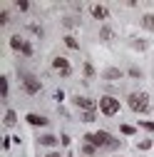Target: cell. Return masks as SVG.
<instances>
[{
    "label": "cell",
    "instance_id": "obj_1",
    "mask_svg": "<svg viewBox=\"0 0 154 157\" xmlns=\"http://www.w3.org/2000/svg\"><path fill=\"white\" fill-rule=\"evenodd\" d=\"M85 142L94 145V147H107V150H119V140H114V137L105 130L100 132H87L85 135Z\"/></svg>",
    "mask_w": 154,
    "mask_h": 157
},
{
    "label": "cell",
    "instance_id": "obj_2",
    "mask_svg": "<svg viewBox=\"0 0 154 157\" xmlns=\"http://www.w3.org/2000/svg\"><path fill=\"white\" fill-rule=\"evenodd\" d=\"M127 105H129L134 112L142 115V112L149 110V97H147L144 92H129V95H127Z\"/></svg>",
    "mask_w": 154,
    "mask_h": 157
},
{
    "label": "cell",
    "instance_id": "obj_3",
    "mask_svg": "<svg viewBox=\"0 0 154 157\" xmlns=\"http://www.w3.org/2000/svg\"><path fill=\"white\" fill-rule=\"evenodd\" d=\"M20 82H23V90L28 95H37V92L42 90V82L37 80L32 72H20Z\"/></svg>",
    "mask_w": 154,
    "mask_h": 157
},
{
    "label": "cell",
    "instance_id": "obj_4",
    "mask_svg": "<svg viewBox=\"0 0 154 157\" xmlns=\"http://www.w3.org/2000/svg\"><path fill=\"white\" fill-rule=\"evenodd\" d=\"M100 112L105 117H114V115L119 112V100H114L112 95H105L102 100H100Z\"/></svg>",
    "mask_w": 154,
    "mask_h": 157
},
{
    "label": "cell",
    "instance_id": "obj_5",
    "mask_svg": "<svg viewBox=\"0 0 154 157\" xmlns=\"http://www.w3.org/2000/svg\"><path fill=\"white\" fill-rule=\"evenodd\" d=\"M52 67L60 72L62 77H70V75H72V67H70V63L65 60V57H55V60H52Z\"/></svg>",
    "mask_w": 154,
    "mask_h": 157
},
{
    "label": "cell",
    "instance_id": "obj_6",
    "mask_svg": "<svg viewBox=\"0 0 154 157\" xmlns=\"http://www.w3.org/2000/svg\"><path fill=\"white\" fill-rule=\"evenodd\" d=\"M75 105L82 107L85 112H92V110H94V100H92V97H87V95H77V97H75Z\"/></svg>",
    "mask_w": 154,
    "mask_h": 157
},
{
    "label": "cell",
    "instance_id": "obj_7",
    "mask_svg": "<svg viewBox=\"0 0 154 157\" xmlns=\"http://www.w3.org/2000/svg\"><path fill=\"white\" fill-rule=\"evenodd\" d=\"M25 120H28L30 125H35V127H45V125H47V117H42V115H35V112L25 115Z\"/></svg>",
    "mask_w": 154,
    "mask_h": 157
},
{
    "label": "cell",
    "instance_id": "obj_8",
    "mask_svg": "<svg viewBox=\"0 0 154 157\" xmlns=\"http://www.w3.org/2000/svg\"><path fill=\"white\" fill-rule=\"evenodd\" d=\"M92 17L94 20H107L109 17V10L105 5H92Z\"/></svg>",
    "mask_w": 154,
    "mask_h": 157
},
{
    "label": "cell",
    "instance_id": "obj_9",
    "mask_svg": "<svg viewBox=\"0 0 154 157\" xmlns=\"http://www.w3.org/2000/svg\"><path fill=\"white\" fill-rule=\"evenodd\" d=\"M122 75H124V72H122L119 67H107V70L102 72V77H105V80H119Z\"/></svg>",
    "mask_w": 154,
    "mask_h": 157
},
{
    "label": "cell",
    "instance_id": "obj_10",
    "mask_svg": "<svg viewBox=\"0 0 154 157\" xmlns=\"http://www.w3.org/2000/svg\"><path fill=\"white\" fill-rule=\"evenodd\" d=\"M3 122H5V127H15V125H17V115H15V110H5Z\"/></svg>",
    "mask_w": 154,
    "mask_h": 157
},
{
    "label": "cell",
    "instance_id": "obj_11",
    "mask_svg": "<svg viewBox=\"0 0 154 157\" xmlns=\"http://www.w3.org/2000/svg\"><path fill=\"white\" fill-rule=\"evenodd\" d=\"M142 28L144 30H154V13H144L142 15Z\"/></svg>",
    "mask_w": 154,
    "mask_h": 157
},
{
    "label": "cell",
    "instance_id": "obj_12",
    "mask_svg": "<svg viewBox=\"0 0 154 157\" xmlns=\"http://www.w3.org/2000/svg\"><path fill=\"white\" fill-rule=\"evenodd\" d=\"M57 142H60V137H55V135H42L40 137V145H45V147H55Z\"/></svg>",
    "mask_w": 154,
    "mask_h": 157
},
{
    "label": "cell",
    "instance_id": "obj_13",
    "mask_svg": "<svg viewBox=\"0 0 154 157\" xmlns=\"http://www.w3.org/2000/svg\"><path fill=\"white\" fill-rule=\"evenodd\" d=\"M100 40H105V43H109V40H114V30L112 28H100Z\"/></svg>",
    "mask_w": 154,
    "mask_h": 157
},
{
    "label": "cell",
    "instance_id": "obj_14",
    "mask_svg": "<svg viewBox=\"0 0 154 157\" xmlns=\"http://www.w3.org/2000/svg\"><path fill=\"white\" fill-rule=\"evenodd\" d=\"M10 48H13V50H20V52H23V48H25V40H23L20 35H13V37H10Z\"/></svg>",
    "mask_w": 154,
    "mask_h": 157
},
{
    "label": "cell",
    "instance_id": "obj_15",
    "mask_svg": "<svg viewBox=\"0 0 154 157\" xmlns=\"http://www.w3.org/2000/svg\"><path fill=\"white\" fill-rule=\"evenodd\" d=\"M8 90H10V82H8V77L3 75V82H0V97H8Z\"/></svg>",
    "mask_w": 154,
    "mask_h": 157
},
{
    "label": "cell",
    "instance_id": "obj_16",
    "mask_svg": "<svg viewBox=\"0 0 154 157\" xmlns=\"http://www.w3.org/2000/svg\"><path fill=\"white\" fill-rule=\"evenodd\" d=\"M65 45H67V48H72V50H77V48H80V43H77L72 35H65Z\"/></svg>",
    "mask_w": 154,
    "mask_h": 157
},
{
    "label": "cell",
    "instance_id": "obj_17",
    "mask_svg": "<svg viewBox=\"0 0 154 157\" xmlns=\"http://www.w3.org/2000/svg\"><path fill=\"white\" fill-rule=\"evenodd\" d=\"M82 152L92 157V155H97V147H94V145H90V142H85V145H82Z\"/></svg>",
    "mask_w": 154,
    "mask_h": 157
},
{
    "label": "cell",
    "instance_id": "obj_18",
    "mask_svg": "<svg viewBox=\"0 0 154 157\" xmlns=\"http://www.w3.org/2000/svg\"><path fill=\"white\" fill-rule=\"evenodd\" d=\"M94 120H97V112H82V122H94Z\"/></svg>",
    "mask_w": 154,
    "mask_h": 157
},
{
    "label": "cell",
    "instance_id": "obj_19",
    "mask_svg": "<svg viewBox=\"0 0 154 157\" xmlns=\"http://www.w3.org/2000/svg\"><path fill=\"white\" fill-rule=\"evenodd\" d=\"M119 132H122V135H134V132H137V127H132V125H119Z\"/></svg>",
    "mask_w": 154,
    "mask_h": 157
},
{
    "label": "cell",
    "instance_id": "obj_20",
    "mask_svg": "<svg viewBox=\"0 0 154 157\" xmlns=\"http://www.w3.org/2000/svg\"><path fill=\"white\" fill-rule=\"evenodd\" d=\"M139 150H149V147H154V142L149 140V137H144V140H139V145H137Z\"/></svg>",
    "mask_w": 154,
    "mask_h": 157
},
{
    "label": "cell",
    "instance_id": "obj_21",
    "mask_svg": "<svg viewBox=\"0 0 154 157\" xmlns=\"http://www.w3.org/2000/svg\"><path fill=\"white\" fill-rule=\"evenodd\" d=\"M82 72H85V77H94V67H92L90 63H85V67H82Z\"/></svg>",
    "mask_w": 154,
    "mask_h": 157
},
{
    "label": "cell",
    "instance_id": "obj_22",
    "mask_svg": "<svg viewBox=\"0 0 154 157\" xmlns=\"http://www.w3.org/2000/svg\"><path fill=\"white\" fill-rule=\"evenodd\" d=\"M139 127H142V130H147V132H154V122H149V120H142V122H139Z\"/></svg>",
    "mask_w": 154,
    "mask_h": 157
},
{
    "label": "cell",
    "instance_id": "obj_23",
    "mask_svg": "<svg viewBox=\"0 0 154 157\" xmlns=\"http://www.w3.org/2000/svg\"><path fill=\"white\" fill-rule=\"evenodd\" d=\"M132 48L134 50H147V43L144 40H132Z\"/></svg>",
    "mask_w": 154,
    "mask_h": 157
},
{
    "label": "cell",
    "instance_id": "obj_24",
    "mask_svg": "<svg viewBox=\"0 0 154 157\" xmlns=\"http://www.w3.org/2000/svg\"><path fill=\"white\" fill-rule=\"evenodd\" d=\"M8 23H10V13L3 10V13H0V25H8Z\"/></svg>",
    "mask_w": 154,
    "mask_h": 157
},
{
    "label": "cell",
    "instance_id": "obj_25",
    "mask_svg": "<svg viewBox=\"0 0 154 157\" xmlns=\"http://www.w3.org/2000/svg\"><path fill=\"white\" fill-rule=\"evenodd\" d=\"M32 52H35V48H32L30 43H25V48H23V55H25V57H32Z\"/></svg>",
    "mask_w": 154,
    "mask_h": 157
},
{
    "label": "cell",
    "instance_id": "obj_26",
    "mask_svg": "<svg viewBox=\"0 0 154 157\" xmlns=\"http://www.w3.org/2000/svg\"><path fill=\"white\" fill-rule=\"evenodd\" d=\"M129 77H137V80H139V77H142V70H139V67H129Z\"/></svg>",
    "mask_w": 154,
    "mask_h": 157
},
{
    "label": "cell",
    "instance_id": "obj_27",
    "mask_svg": "<svg viewBox=\"0 0 154 157\" xmlns=\"http://www.w3.org/2000/svg\"><path fill=\"white\" fill-rule=\"evenodd\" d=\"M17 8H20V10H23V13H25V10H28V8H30V3H28V0H17Z\"/></svg>",
    "mask_w": 154,
    "mask_h": 157
},
{
    "label": "cell",
    "instance_id": "obj_28",
    "mask_svg": "<svg viewBox=\"0 0 154 157\" xmlns=\"http://www.w3.org/2000/svg\"><path fill=\"white\" fill-rule=\"evenodd\" d=\"M28 30H32V33H37V35H42V33H45L40 25H28Z\"/></svg>",
    "mask_w": 154,
    "mask_h": 157
},
{
    "label": "cell",
    "instance_id": "obj_29",
    "mask_svg": "<svg viewBox=\"0 0 154 157\" xmlns=\"http://www.w3.org/2000/svg\"><path fill=\"white\" fill-rule=\"evenodd\" d=\"M55 100H57V102H62V100H65V92H62V90H57V92H55Z\"/></svg>",
    "mask_w": 154,
    "mask_h": 157
},
{
    "label": "cell",
    "instance_id": "obj_30",
    "mask_svg": "<svg viewBox=\"0 0 154 157\" xmlns=\"http://www.w3.org/2000/svg\"><path fill=\"white\" fill-rule=\"evenodd\" d=\"M47 157H60V155H57V152H50V155H47Z\"/></svg>",
    "mask_w": 154,
    "mask_h": 157
},
{
    "label": "cell",
    "instance_id": "obj_31",
    "mask_svg": "<svg viewBox=\"0 0 154 157\" xmlns=\"http://www.w3.org/2000/svg\"><path fill=\"white\" fill-rule=\"evenodd\" d=\"M114 157H122V155H114Z\"/></svg>",
    "mask_w": 154,
    "mask_h": 157
}]
</instances>
